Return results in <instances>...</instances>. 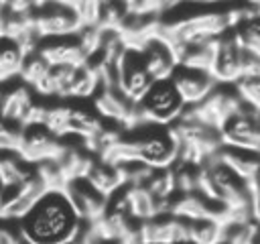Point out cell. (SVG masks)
<instances>
[{
    "label": "cell",
    "mask_w": 260,
    "mask_h": 244,
    "mask_svg": "<svg viewBox=\"0 0 260 244\" xmlns=\"http://www.w3.org/2000/svg\"><path fill=\"white\" fill-rule=\"evenodd\" d=\"M83 226L85 222L65 189L45 191L32 209L16 222L24 244H73Z\"/></svg>",
    "instance_id": "6da1fadb"
},
{
    "label": "cell",
    "mask_w": 260,
    "mask_h": 244,
    "mask_svg": "<svg viewBox=\"0 0 260 244\" xmlns=\"http://www.w3.org/2000/svg\"><path fill=\"white\" fill-rule=\"evenodd\" d=\"M232 28L228 10L225 12H201L187 14L177 20H162L160 39L173 47H185L195 43H205L223 35V30Z\"/></svg>",
    "instance_id": "7a4b0ae2"
},
{
    "label": "cell",
    "mask_w": 260,
    "mask_h": 244,
    "mask_svg": "<svg viewBox=\"0 0 260 244\" xmlns=\"http://www.w3.org/2000/svg\"><path fill=\"white\" fill-rule=\"evenodd\" d=\"M185 108L187 104L171 79L154 81L150 89L144 94V98L136 104L140 122L158 126H173L175 122H179Z\"/></svg>",
    "instance_id": "3957f363"
},
{
    "label": "cell",
    "mask_w": 260,
    "mask_h": 244,
    "mask_svg": "<svg viewBox=\"0 0 260 244\" xmlns=\"http://www.w3.org/2000/svg\"><path fill=\"white\" fill-rule=\"evenodd\" d=\"M114 67H116V87L130 102L138 104L144 98V94L150 89V85L154 83V79L150 77L144 65L142 51L126 49Z\"/></svg>",
    "instance_id": "277c9868"
},
{
    "label": "cell",
    "mask_w": 260,
    "mask_h": 244,
    "mask_svg": "<svg viewBox=\"0 0 260 244\" xmlns=\"http://www.w3.org/2000/svg\"><path fill=\"white\" fill-rule=\"evenodd\" d=\"M65 144L53 134L45 124H26L22 126L20 144L16 155L22 157L26 163H45V161H59L65 152Z\"/></svg>",
    "instance_id": "5b68a950"
},
{
    "label": "cell",
    "mask_w": 260,
    "mask_h": 244,
    "mask_svg": "<svg viewBox=\"0 0 260 244\" xmlns=\"http://www.w3.org/2000/svg\"><path fill=\"white\" fill-rule=\"evenodd\" d=\"M71 203L75 205V209L79 211V216L83 218L85 224H93L98 222L106 211H108V205H110V197L104 195L102 191H98L87 177H81V179H73L67 183L65 187Z\"/></svg>",
    "instance_id": "8992f818"
},
{
    "label": "cell",
    "mask_w": 260,
    "mask_h": 244,
    "mask_svg": "<svg viewBox=\"0 0 260 244\" xmlns=\"http://www.w3.org/2000/svg\"><path fill=\"white\" fill-rule=\"evenodd\" d=\"M140 240L144 244H179L189 240V222L173 214L146 220L140 226Z\"/></svg>",
    "instance_id": "52a82bcc"
},
{
    "label": "cell",
    "mask_w": 260,
    "mask_h": 244,
    "mask_svg": "<svg viewBox=\"0 0 260 244\" xmlns=\"http://www.w3.org/2000/svg\"><path fill=\"white\" fill-rule=\"evenodd\" d=\"M171 81L175 83V87L179 89L187 106L201 104L215 89V83H217L209 71L193 69L187 65H177L175 73L171 75Z\"/></svg>",
    "instance_id": "ba28073f"
},
{
    "label": "cell",
    "mask_w": 260,
    "mask_h": 244,
    "mask_svg": "<svg viewBox=\"0 0 260 244\" xmlns=\"http://www.w3.org/2000/svg\"><path fill=\"white\" fill-rule=\"evenodd\" d=\"M32 16H35V28L39 37H49V39L67 37L73 33H81L83 28L79 14L59 4H55L53 8L45 6L39 14H32Z\"/></svg>",
    "instance_id": "9c48e42d"
},
{
    "label": "cell",
    "mask_w": 260,
    "mask_h": 244,
    "mask_svg": "<svg viewBox=\"0 0 260 244\" xmlns=\"http://www.w3.org/2000/svg\"><path fill=\"white\" fill-rule=\"evenodd\" d=\"M37 53L51 65V67H59V65H69V67H83L89 61V55L85 53V49L81 47L79 41H71V39H49L43 41L37 49Z\"/></svg>",
    "instance_id": "30bf717a"
},
{
    "label": "cell",
    "mask_w": 260,
    "mask_h": 244,
    "mask_svg": "<svg viewBox=\"0 0 260 244\" xmlns=\"http://www.w3.org/2000/svg\"><path fill=\"white\" fill-rule=\"evenodd\" d=\"M211 75L221 83H238L242 79V47L234 35L219 37Z\"/></svg>",
    "instance_id": "8fae6325"
},
{
    "label": "cell",
    "mask_w": 260,
    "mask_h": 244,
    "mask_svg": "<svg viewBox=\"0 0 260 244\" xmlns=\"http://www.w3.org/2000/svg\"><path fill=\"white\" fill-rule=\"evenodd\" d=\"M142 57H144V65L154 81L171 79V75L175 73V69L179 65L175 49L162 39H156L146 49H142Z\"/></svg>",
    "instance_id": "7c38bea8"
},
{
    "label": "cell",
    "mask_w": 260,
    "mask_h": 244,
    "mask_svg": "<svg viewBox=\"0 0 260 244\" xmlns=\"http://www.w3.org/2000/svg\"><path fill=\"white\" fill-rule=\"evenodd\" d=\"M215 157L228 167L232 169L236 175H240L242 179L250 181L254 185L258 173H260V155L254 152V150H248V148H238V146H230V144H223Z\"/></svg>",
    "instance_id": "4fadbf2b"
},
{
    "label": "cell",
    "mask_w": 260,
    "mask_h": 244,
    "mask_svg": "<svg viewBox=\"0 0 260 244\" xmlns=\"http://www.w3.org/2000/svg\"><path fill=\"white\" fill-rule=\"evenodd\" d=\"M87 179L98 191H102L108 197H112L116 191H120L126 185L122 167L120 165H110L106 161H93V165L87 173Z\"/></svg>",
    "instance_id": "5bb4252c"
},
{
    "label": "cell",
    "mask_w": 260,
    "mask_h": 244,
    "mask_svg": "<svg viewBox=\"0 0 260 244\" xmlns=\"http://www.w3.org/2000/svg\"><path fill=\"white\" fill-rule=\"evenodd\" d=\"M32 106H35V102H32L28 89L22 87V85H18V87H14L12 92H6V94H4V100H2V114H4V120L24 126L26 116H28V112H30Z\"/></svg>",
    "instance_id": "9a60e30c"
},
{
    "label": "cell",
    "mask_w": 260,
    "mask_h": 244,
    "mask_svg": "<svg viewBox=\"0 0 260 244\" xmlns=\"http://www.w3.org/2000/svg\"><path fill=\"white\" fill-rule=\"evenodd\" d=\"M26 51L20 43L12 41V39H4L2 45V57H0V79L8 81L14 75H20L22 65L26 61Z\"/></svg>",
    "instance_id": "2e32d148"
},
{
    "label": "cell",
    "mask_w": 260,
    "mask_h": 244,
    "mask_svg": "<svg viewBox=\"0 0 260 244\" xmlns=\"http://www.w3.org/2000/svg\"><path fill=\"white\" fill-rule=\"evenodd\" d=\"M223 232H225V224L219 220L207 218V220L189 222V242L193 244H221Z\"/></svg>",
    "instance_id": "e0dca14e"
},
{
    "label": "cell",
    "mask_w": 260,
    "mask_h": 244,
    "mask_svg": "<svg viewBox=\"0 0 260 244\" xmlns=\"http://www.w3.org/2000/svg\"><path fill=\"white\" fill-rule=\"evenodd\" d=\"M258 230H260V224L256 220L230 222V224H225L221 244H254V238H256Z\"/></svg>",
    "instance_id": "ac0fdd59"
},
{
    "label": "cell",
    "mask_w": 260,
    "mask_h": 244,
    "mask_svg": "<svg viewBox=\"0 0 260 244\" xmlns=\"http://www.w3.org/2000/svg\"><path fill=\"white\" fill-rule=\"evenodd\" d=\"M49 71H51V65L39 53H30V55H26V61H24L22 71H20V77L26 83H30L32 87H37L47 77Z\"/></svg>",
    "instance_id": "d6986e66"
},
{
    "label": "cell",
    "mask_w": 260,
    "mask_h": 244,
    "mask_svg": "<svg viewBox=\"0 0 260 244\" xmlns=\"http://www.w3.org/2000/svg\"><path fill=\"white\" fill-rule=\"evenodd\" d=\"M236 87L248 106L260 110V79H240Z\"/></svg>",
    "instance_id": "ffe728a7"
},
{
    "label": "cell",
    "mask_w": 260,
    "mask_h": 244,
    "mask_svg": "<svg viewBox=\"0 0 260 244\" xmlns=\"http://www.w3.org/2000/svg\"><path fill=\"white\" fill-rule=\"evenodd\" d=\"M73 244H110V242H106L89 224H85L77 234V238L73 240Z\"/></svg>",
    "instance_id": "44dd1931"
},
{
    "label": "cell",
    "mask_w": 260,
    "mask_h": 244,
    "mask_svg": "<svg viewBox=\"0 0 260 244\" xmlns=\"http://www.w3.org/2000/svg\"><path fill=\"white\" fill-rule=\"evenodd\" d=\"M10 14H30V10L39 8V0H8Z\"/></svg>",
    "instance_id": "7402d4cb"
},
{
    "label": "cell",
    "mask_w": 260,
    "mask_h": 244,
    "mask_svg": "<svg viewBox=\"0 0 260 244\" xmlns=\"http://www.w3.org/2000/svg\"><path fill=\"white\" fill-rule=\"evenodd\" d=\"M0 244H24L18 230H10V228H2L0 232Z\"/></svg>",
    "instance_id": "603a6c76"
},
{
    "label": "cell",
    "mask_w": 260,
    "mask_h": 244,
    "mask_svg": "<svg viewBox=\"0 0 260 244\" xmlns=\"http://www.w3.org/2000/svg\"><path fill=\"white\" fill-rule=\"evenodd\" d=\"M83 2H85V0H55V4H59V6H65V8H69V10L77 12V14H79V10H81Z\"/></svg>",
    "instance_id": "cb8c5ba5"
},
{
    "label": "cell",
    "mask_w": 260,
    "mask_h": 244,
    "mask_svg": "<svg viewBox=\"0 0 260 244\" xmlns=\"http://www.w3.org/2000/svg\"><path fill=\"white\" fill-rule=\"evenodd\" d=\"M254 220L260 224V195H256V203H254Z\"/></svg>",
    "instance_id": "d4e9b609"
},
{
    "label": "cell",
    "mask_w": 260,
    "mask_h": 244,
    "mask_svg": "<svg viewBox=\"0 0 260 244\" xmlns=\"http://www.w3.org/2000/svg\"><path fill=\"white\" fill-rule=\"evenodd\" d=\"M254 189H256V195H260V173H258V177L254 181Z\"/></svg>",
    "instance_id": "484cf974"
},
{
    "label": "cell",
    "mask_w": 260,
    "mask_h": 244,
    "mask_svg": "<svg viewBox=\"0 0 260 244\" xmlns=\"http://www.w3.org/2000/svg\"><path fill=\"white\" fill-rule=\"evenodd\" d=\"M246 4H248V6H256V8H260V0H246Z\"/></svg>",
    "instance_id": "4316f807"
},
{
    "label": "cell",
    "mask_w": 260,
    "mask_h": 244,
    "mask_svg": "<svg viewBox=\"0 0 260 244\" xmlns=\"http://www.w3.org/2000/svg\"><path fill=\"white\" fill-rule=\"evenodd\" d=\"M191 2H201V4H213V2H223V0H191Z\"/></svg>",
    "instance_id": "83f0119b"
},
{
    "label": "cell",
    "mask_w": 260,
    "mask_h": 244,
    "mask_svg": "<svg viewBox=\"0 0 260 244\" xmlns=\"http://www.w3.org/2000/svg\"><path fill=\"white\" fill-rule=\"evenodd\" d=\"M179 244H193V242H189V240H187V242H179Z\"/></svg>",
    "instance_id": "f1b7e54d"
}]
</instances>
